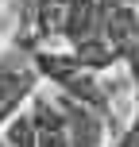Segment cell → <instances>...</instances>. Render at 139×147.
Returning a JSON list of instances; mask_svg holds the SVG:
<instances>
[{
	"instance_id": "3",
	"label": "cell",
	"mask_w": 139,
	"mask_h": 147,
	"mask_svg": "<svg viewBox=\"0 0 139 147\" xmlns=\"http://www.w3.org/2000/svg\"><path fill=\"white\" fill-rule=\"evenodd\" d=\"M27 112H31V124H35V147H70L66 116H62V105L58 101L35 97Z\"/></svg>"
},
{
	"instance_id": "6",
	"label": "cell",
	"mask_w": 139,
	"mask_h": 147,
	"mask_svg": "<svg viewBox=\"0 0 139 147\" xmlns=\"http://www.w3.org/2000/svg\"><path fill=\"white\" fill-rule=\"evenodd\" d=\"M128 62H132V74H135V85H139V43L128 51Z\"/></svg>"
},
{
	"instance_id": "7",
	"label": "cell",
	"mask_w": 139,
	"mask_h": 147,
	"mask_svg": "<svg viewBox=\"0 0 139 147\" xmlns=\"http://www.w3.org/2000/svg\"><path fill=\"white\" fill-rule=\"evenodd\" d=\"M120 4H135V0H101V8H120Z\"/></svg>"
},
{
	"instance_id": "2",
	"label": "cell",
	"mask_w": 139,
	"mask_h": 147,
	"mask_svg": "<svg viewBox=\"0 0 139 147\" xmlns=\"http://www.w3.org/2000/svg\"><path fill=\"white\" fill-rule=\"evenodd\" d=\"M58 105H62V116H66L70 147H101L104 143V112L73 101V97H58Z\"/></svg>"
},
{
	"instance_id": "5",
	"label": "cell",
	"mask_w": 139,
	"mask_h": 147,
	"mask_svg": "<svg viewBox=\"0 0 139 147\" xmlns=\"http://www.w3.org/2000/svg\"><path fill=\"white\" fill-rule=\"evenodd\" d=\"M116 147H139V112H135L132 128H128V132H124V136L116 140Z\"/></svg>"
},
{
	"instance_id": "4",
	"label": "cell",
	"mask_w": 139,
	"mask_h": 147,
	"mask_svg": "<svg viewBox=\"0 0 139 147\" xmlns=\"http://www.w3.org/2000/svg\"><path fill=\"white\" fill-rule=\"evenodd\" d=\"M8 147H35V124H31V112L8 120V132H4Z\"/></svg>"
},
{
	"instance_id": "1",
	"label": "cell",
	"mask_w": 139,
	"mask_h": 147,
	"mask_svg": "<svg viewBox=\"0 0 139 147\" xmlns=\"http://www.w3.org/2000/svg\"><path fill=\"white\" fill-rule=\"evenodd\" d=\"M31 89H35V66H27L19 54L0 58V124L12 120V112L31 97Z\"/></svg>"
}]
</instances>
